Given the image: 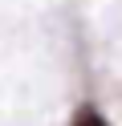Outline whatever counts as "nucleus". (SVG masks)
Instances as JSON below:
<instances>
[{"label":"nucleus","mask_w":122,"mask_h":126,"mask_svg":"<svg viewBox=\"0 0 122 126\" xmlns=\"http://www.w3.org/2000/svg\"><path fill=\"white\" fill-rule=\"evenodd\" d=\"M73 126H106V118H98L94 110H81V114L73 118Z\"/></svg>","instance_id":"f257e3e1"}]
</instances>
